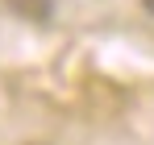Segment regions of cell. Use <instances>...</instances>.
Here are the masks:
<instances>
[{
	"label": "cell",
	"instance_id": "obj_1",
	"mask_svg": "<svg viewBox=\"0 0 154 145\" xmlns=\"http://www.w3.org/2000/svg\"><path fill=\"white\" fill-rule=\"evenodd\" d=\"M4 8L21 21H46L54 13V0H4Z\"/></svg>",
	"mask_w": 154,
	"mask_h": 145
},
{
	"label": "cell",
	"instance_id": "obj_2",
	"mask_svg": "<svg viewBox=\"0 0 154 145\" xmlns=\"http://www.w3.org/2000/svg\"><path fill=\"white\" fill-rule=\"evenodd\" d=\"M142 8H146V13H154V0H142Z\"/></svg>",
	"mask_w": 154,
	"mask_h": 145
},
{
	"label": "cell",
	"instance_id": "obj_3",
	"mask_svg": "<svg viewBox=\"0 0 154 145\" xmlns=\"http://www.w3.org/2000/svg\"><path fill=\"white\" fill-rule=\"evenodd\" d=\"M29 145H42V141H29Z\"/></svg>",
	"mask_w": 154,
	"mask_h": 145
}]
</instances>
